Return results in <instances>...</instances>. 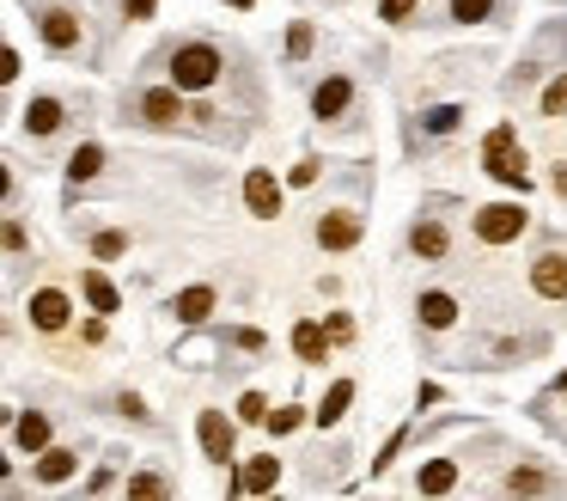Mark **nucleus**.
Listing matches in <instances>:
<instances>
[{
	"label": "nucleus",
	"mask_w": 567,
	"mask_h": 501,
	"mask_svg": "<svg viewBox=\"0 0 567 501\" xmlns=\"http://www.w3.org/2000/svg\"><path fill=\"white\" fill-rule=\"evenodd\" d=\"M32 25H37V44L56 62H93L98 56L93 19L79 13V7H67V0H32Z\"/></svg>",
	"instance_id": "1"
},
{
	"label": "nucleus",
	"mask_w": 567,
	"mask_h": 501,
	"mask_svg": "<svg viewBox=\"0 0 567 501\" xmlns=\"http://www.w3.org/2000/svg\"><path fill=\"white\" fill-rule=\"evenodd\" d=\"M159 62H165V80L184 86V93H214L220 80H226V49L214 37H177Z\"/></svg>",
	"instance_id": "2"
},
{
	"label": "nucleus",
	"mask_w": 567,
	"mask_h": 501,
	"mask_svg": "<svg viewBox=\"0 0 567 501\" xmlns=\"http://www.w3.org/2000/svg\"><path fill=\"white\" fill-rule=\"evenodd\" d=\"M184 86H135V93H123V129H147V135H177V129L196 117V110L184 105Z\"/></svg>",
	"instance_id": "3"
},
{
	"label": "nucleus",
	"mask_w": 567,
	"mask_h": 501,
	"mask_svg": "<svg viewBox=\"0 0 567 501\" xmlns=\"http://www.w3.org/2000/svg\"><path fill=\"white\" fill-rule=\"evenodd\" d=\"M482 172L494 178V184H506V190H531V159H525V147H519V123H494L489 135H482Z\"/></svg>",
	"instance_id": "4"
},
{
	"label": "nucleus",
	"mask_w": 567,
	"mask_h": 501,
	"mask_svg": "<svg viewBox=\"0 0 567 501\" xmlns=\"http://www.w3.org/2000/svg\"><path fill=\"white\" fill-rule=\"evenodd\" d=\"M470 233H476V245H489V250L519 245V239L531 233V208L525 203H482V208H470Z\"/></svg>",
	"instance_id": "5"
},
{
	"label": "nucleus",
	"mask_w": 567,
	"mask_h": 501,
	"mask_svg": "<svg viewBox=\"0 0 567 501\" xmlns=\"http://www.w3.org/2000/svg\"><path fill=\"white\" fill-rule=\"evenodd\" d=\"M354 110H360V80L330 68V74L311 86V117H318V123H348Z\"/></svg>",
	"instance_id": "6"
},
{
	"label": "nucleus",
	"mask_w": 567,
	"mask_h": 501,
	"mask_svg": "<svg viewBox=\"0 0 567 501\" xmlns=\"http://www.w3.org/2000/svg\"><path fill=\"white\" fill-rule=\"evenodd\" d=\"M25 325L37 330V337H62L67 325H74V300H67V288L44 282L25 294Z\"/></svg>",
	"instance_id": "7"
},
{
	"label": "nucleus",
	"mask_w": 567,
	"mask_h": 501,
	"mask_svg": "<svg viewBox=\"0 0 567 501\" xmlns=\"http://www.w3.org/2000/svg\"><path fill=\"white\" fill-rule=\"evenodd\" d=\"M196 440H201V459L226 471L238 459V416L226 410H196Z\"/></svg>",
	"instance_id": "8"
},
{
	"label": "nucleus",
	"mask_w": 567,
	"mask_h": 501,
	"mask_svg": "<svg viewBox=\"0 0 567 501\" xmlns=\"http://www.w3.org/2000/svg\"><path fill=\"white\" fill-rule=\"evenodd\" d=\"M311 239H318V250H354L360 239H367V215L348 208V203L323 208V215L311 220Z\"/></svg>",
	"instance_id": "9"
},
{
	"label": "nucleus",
	"mask_w": 567,
	"mask_h": 501,
	"mask_svg": "<svg viewBox=\"0 0 567 501\" xmlns=\"http://www.w3.org/2000/svg\"><path fill=\"white\" fill-rule=\"evenodd\" d=\"M403 245H409L415 264H452V227H445V215H415Z\"/></svg>",
	"instance_id": "10"
},
{
	"label": "nucleus",
	"mask_w": 567,
	"mask_h": 501,
	"mask_svg": "<svg viewBox=\"0 0 567 501\" xmlns=\"http://www.w3.org/2000/svg\"><path fill=\"white\" fill-rule=\"evenodd\" d=\"M19 129H25L32 142H56L67 129V98L62 93H32L25 110H19Z\"/></svg>",
	"instance_id": "11"
},
{
	"label": "nucleus",
	"mask_w": 567,
	"mask_h": 501,
	"mask_svg": "<svg viewBox=\"0 0 567 501\" xmlns=\"http://www.w3.org/2000/svg\"><path fill=\"white\" fill-rule=\"evenodd\" d=\"M531 294L537 300H555V306L567 300V245H562V239H555V245H543L531 257Z\"/></svg>",
	"instance_id": "12"
},
{
	"label": "nucleus",
	"mask_w": 567,
	"mask_h": 501,
	"mask_svg": "<svg viewBox=\"0 0 567 501\" xmlns=\"http://www.w3.org/2000/svg\"><path fill=\"white\" fill-rule=\"evenodd\" d=\"M464 117H470L464 105H428V110H415L409 142H415V147H440V142H452V135L464 129Z\"/></svg>",
	"instance_id": "13"
},
{
	"label": "nucleus",
	"mask_w": 567,
	"mask_h": 501,
	"mask_svg": "<svg viewBox=\"0 0 567 501\" xmlns=\"http://www.w3.org/2000/svg\"><path fill=\"white\" fill-rule=\"evenodd\" d=\"M281 203H287V190L269 166H250L245 172V215L250 220H281Z\"/></svg>",
	"instance_id": "14"
},
{
	"label": "nucleus",
	"mask_w": 567,
	"mask_h": 501,
	"mask_svg": "<svg viewBox=\"0 0 567 501\" xmlns=\"http://www.w3.org/2000/svg\"><path fill=\"white\" fill-rule=\"evenodd\" d=\"M501 489H506V496H562L567 477H562V471H550V465H531V459H519V465L501 477Z\"/></svg>",
	"instance_id": "15"
},
{
	"label": "nucleus",
	"mask_w": 567,
	"mask_h": 501,
	"mask_svg": "<svg viewBox=\"0 0 567 501\" xmlns=\"http://www.w3.org/2000/svg\"><path fill=\"white\" fill-rule=\"evenodd\" d=\"M79 477V447H44V453L32 459V484L37 489H62Z\"/></svg>",
	"instance_id": "16"
},
{
	"label": "nucleus",
	"mask_w": 567,
	"mask_h": 501,
	"mask_svg": "<svg viewBox=\"0 0 567 501\" xmlns=\"http://www.w3.org/2000/svg\"><path fill=\"white\" fill-rule=\"evenodd\" d=\"M74 233L86 239L93 264H116V257H128V245H135V233H128V227H98V220H74Z\"/></svg>",
	"instance_id": "17"
},
{
	"label": "nucleus",
	"mask_w": 567,
	"mask_h": 501,
	"mask_svg": "<svg viewBox=\"0 0 567 501\" xmlns=\"http://www.w3.org/2000/svg\"><path fill=\"white\" fill-rule=\"evenodd\" d=\"M104 166H110V154H104V142H79L74 154H67V203H74L79 190L86 184H98V178H104Z\"/></svg>",
	"instance_id": "18"
},
{
	"label": "nucleus",
	"mask_w": 567,
	"mask_h": 501,
	"mask_svg": "<svg viewBox=\"0 0 567 501\" xmlns=\"http://www.w3.org/2000/svg\"><path fill=\"white\" fill-rule=\"evenodd\" d=\"M458 294H445V288H421V294H415V325L421 330H433V337H440V330H452L458 325Z\"/></svg>",
	"instance_id": "19"
},
{
	"label": "nucleus",
	"mask_w": 567,
	"mask_h": 501,
	"mask_svg": "<svg viewBox=\"0 0 567 501\" xmlns=\"http://www.w3.org/2000/svg\"><path fill=\"white\" fill-rule=\"evenodd\" d=\"M214 306H220V288L214 282H196V288H184V294L171 300V318H177V330H201Z\"/></svg>",
	"instance_id": "20"
},
{
	"label": "nucleus",
	"mask_w": 567,
	"mask_h": 501,
	"mask_svg": "<svg viewBox=\"0 0 567 501\" xmlns=\"http://www.w3.org/2000/svg\"><path fill=\"white\" fill-rule=\"evenodd\" d=\"M287 343H293V355H299V367H323V361H330V343H336V337H330V325H318V318H299Z\"/></svg>",
	"instance_id": "21"
},
{
	"label": "nucleus",
	"mask_w": 567,
	"mask_h": 501,
	"mask_svg": "<svg viewBox=\"0 0 567 501\" xmlns=\"http://www.w3.org/2000/svg\"><path fill=\"white\" fill-rule=\"evenodd\" d=\"M13 447L19 453H44V447H56V423H49V410H19L13 416Z\"/></svg>",
	"instance_id": "22"
},
{
	"label": "nucleus",
	"mask_w": 567,
	"mask_h": 501,
	"mask_svg": "<svg viewBox=\"0 0 567 501\" xmlns=\"http://www.w3.org/2000/svg\"><path fill=\"white\" fill-rule=\"evenodd\" d=\"M275 484H281V459L275 453L245 459V465H238V477H232V489H238V496H269Z\"/></svg>",
	"instance_id": "23"
},
{
	"label": "nucleus",
	"mask_w": 567,
	"mask_h": 501,
	"mask_svg": "<svg viewBox=\"0 0 567 501\" xmlns=\"http://www.w3.org/2000/svg\"><path fill=\"white\" fill-rule=\"evenodd\" d=\"M79 294H86V306H93V313H123V294H116V282H110V276H104V269H79Z\"/></svg>",
	"instance_id": "24"
},
{
	"label": "nucleus",
	"mask_w": 567,
	"mask_h": 501,
	"mask_svg": "<svg viewBox=\"0 0 567 501\" xmlns=\"http://www.w3.org/2000/svg\"><path fill=\"white\" fill-rule=\"evenodd\" d=\"M506 0H445V25H501Z\"/></svg>",
	"instance_id": "25"
},
{
	"label": "nucleus",
	"mask_w": 567,
	"mask_h": 501,
	"mask_svg": "<svg viewBox=\"0 0 567 501\" xmlns=\"http://www.w3.org/2000/svg\"><path fill=\"white\" fill-rule=\"evenodd\" d=\"M354 392H360L354 379H336V386L323 392V404L311 410V423H318V428H342V423H348V410H354Z\"/></svg>",
	"instance_id": "26"
},
{
	"label": "nucleus",
	"mask_w": 567,
	"mask_h": 501,
	"mask_svg": "<svg viewBox=\"0 0 567 501\" xmlns=\"http://www.w3.org/2000/svg\"><path fill=\"white\" fill-rule=\"evenodd\" d=\"M123 489L135 501H159V496H177V477L159 471V465H140V471H128V477H123Z\"/></svg>",
	"instance_id": "27"
},
{
	"label": "nucleus",
	"mask_w": 567,
	"mask_h": 501,
	"mask_svg": "<svg viewBox=\"0 0 567 501\" xmlns=\"http://www.w3.org/2000/svg\"><path fill=\"white\" fill-rule=\"evenodd\" d=\"M415 489H421V496H452V489H458V459H428V465H415Z\"/></svg>",
	"instance_id": "28"
},
{
	"label": "nucleus",
	"mask_w": 567,
	"mask_h": 501,
	"mask_svg": "<svg viewBox=\"0 0 567 501\" xmlns=\"http://www.w3.org/2000/svg\"><path fill=\"white\" fill-rule=\"evenodd\" d=\"M311 49H318V25H311V19H293L287 25V68H306Z\"/></svg>",
	"instance_id": "29"
},
{
	"label": "nucleus",
	"mask_w": 567,
	"mask_h": 501,
	"mask_svg": "<svg viewBox=\"0 0 567 501\" xmlns=\"http://www.w3.org/2000/svg\"><path fill=\"white\" fill-rule=\"evenodd\" d=\"M110 410H116L123 423H135V428H147V435H159V416L147 410V398H140V392H116V398H110Z\"/></svg>",
	"instance_id": "30"
},
{
	"label": "nucleus",
	"mask_w": 567,
	"mask_h": 501,
	"mask_svg": "<svg viewBox=\"0 0 567 501\" xmlns=\"http://www.w3.org/2000/svg\"><path fill=\"white\" fill-rule=\"evenodd\" d=\"M537 117H543V123H562L567 117V68L550 74V86H543V98H537Z\"/></svg>",
	"instance_id": "31"
},
{
	"label": "nucleus",
	"mask_w": 567,
	"mask_h": 501,
	"mask_svg": "<svg viewBox=\"0 0 567 501\" xmlns=\"http://www.w3.org/2000/svg\"><path fill=\"white\" fill-rule=\"evenodd\" d=\"M379 19L391 25V32H403V25H421V0H379Z\"/></svg>",
	"instance_id": "32"
},
{
	"label": "nucleus",
	"mask_w": 567,
	"mask_h": 501,
	"mask_svg": "<svg viewBox=\"0 0 567 501\" xmlns=\"http://www.w3.org/2000/svg\"><path fill=\"white\" fill-rule=\"evenodd\" d=\"M311 423V410L306 404H281V410H269V428L275 435H293V428H306Z\"/></svg>",
	"instance_id": "33"
},
{
	"label": "nucleus",
	"mask_w": 567,
	"mask_h": 501,
	"mask_svg": "<svg viewBox=\"0 0 567 501\" xmlns=\"http://www.w3.org/2000/svg\"><path fill=\"white\" fill-rule=\"evenodd\" d=\"M403 447H409V428H397V435H391V440L379 447V459H372V477H384V471L397 465V459H403Z\"/></svg>",
	"instance_id": "34"
},
{
	"label": "nucleus",
	"mask_w": 567,
	"mask_h": 501,
	"mask_svg": "<svg viewBox=\"0 0 567 501\" xmlns=\"http://www.w3.org/2000/svg\"><path fill=\"white\" fill-rule=\"evenodd\" d=\"M232 416H238V423H245V428L269 423V398H262V392H245V398H238V410H232Z\"/></svg>",
	"instance_id": "35"
},
{
	"label": "nucleus",
	"mask_w": 567,
	"mask_h": 501,
	"mask_svg": "<svg viewBox=\"0 0 567 501\" xmlns=\"http://www.w3.org/2000/svg\"><path fill=\"white\" fill-rule=\"evenodd\" d=\"M226 349H245V355H262V349H269V337H262V330H250V325H238V330H226Z\"/></svg>",
	"instance_id": "36"
},
{
	"label": "nucleus",
	"mask_w": 567,
	"mask_h": 501,
	"mask_svg": "<svg viewBox=\"0 0 567 501\" xmlns=\"http://www.w3.org/2000/svg\"><path fill=\"white\" fill-rule=\"evenodd\" d=\"M25 250H32V233H25V220L7 215V257H25Z\"/></svg>",
	"instance_id": "37"
},
{
	"label": "nucleus",
	"mask_w": 567,
	"mask_h": 501,
	"mask_svg": "<svg viewBox=\"0 0 567 501\" xmlns=\"http://www.w3.org/2000/svg\"><path fill=\"white\" fill-rule=\"evenodd\" d=\"M116 13H123V25H147V19H159V0H123Z\"/></svg>",
	"instance_id": "38"
},
{
	"label": "nucleus",
	"mask_w": 567,
	"mask_h": 501,
	"mask_svg": "<svg viewBox=\"0 0 567 501\" xmlns=\"http://www.w3.org/2000/svg\"><path fill=\"white\" fill-rule=\"evenodd\" d=\"M104 489H116V465H98L93 477H86V496H104Z\"/></svg>",
	"instance_id": "39"
},
{
	"label": "nucleus",
	"mask_w": 567,
	"mask_h": 501,
	"mask_svg": "<svg viewBox=\"0 0 567 501\" xmlns=\"http://www.w3.org/2000/svg\"><path fill=\"white\" fill-rule=\"evenodd\" d=\"M323 325H330V337H336V343H354V318L348 313H330Z\"/></svg>",
	"instance_id": "40"
},
{
	"label": "nucleus",
	"mask_w": 567,
	"mask_h": 501,
	"mask_svg": "<svg viewBox=\"0 0 567 501\" xmlns=\"http://www.w3.org/2000/svg\"><path fill=\"white\" fill-rule=\"evenodd\" d=\"M318 172H323V159H299V166H293V184H318Z\"/></svg>",
	"instance_id": "41"
},
{
	"label": "nucleus",
	"mask_w": 567,
	"mask_h": 501,
	"mask_svg": "<svg viewBox=\"0 0 567 501\" xmlns=\"http://www.w3.org/2000/svg\"><path fill=\"white\" fill-rule=\"evenodd\" d=\"M0 80H7V86H13V80H19V49H13V44L0 49Z\"/></svg>",
	"instance_id": "42"
},
{
	"label": "nucleus",
	"mask_w": 567,
	"mask_h": 501,
	"mask_svg": "<svg viewBox=\"0 0 567 501\" xmlns=\"http://www.w3.org/2000/svg\"><path fill=\"white\" fill-rule=\"evenodd\" d=\"M550 184H555V196H567V166H555V172H550Z\"/></svg>",
	"instance_id": "43"
},
{
	"label": "nucleus",
	"mask_w": 567,
	"mask_h": 501,
	"mask_svg": "<svg viewBox=\"0 0 567 501\" xmlns=\"http://www.w3.org/2000/svg\"><path fill=\"white\" fill-rule=\"evenodd\" d=\"M226 7H238V13H250V7H257V0H226Z\"/></svg>",
	"instance_id": "44"
}]
</instances>
